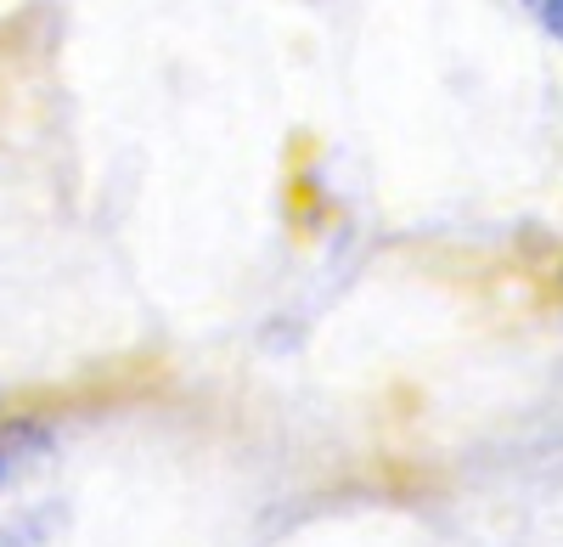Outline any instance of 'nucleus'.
<instances>
[{
  "label": "nucleus",
  "instance_id": "nucleus-1",
  "mask_svg": "<svg viewBox=\"0 0 563 547\" xmlns=\"http://www.w3.org/2000/svg\"><path fill=\"white\" fill-rule=\"evenodd\" d=\"M530 12L541 18V29H552L563 40V0H530Z\"/></svg>",
  "mask_w": 563,
  "mask_h": 547
}]
</instances>
